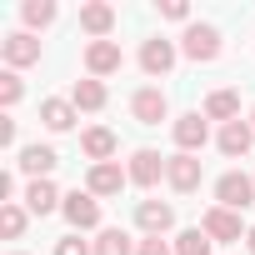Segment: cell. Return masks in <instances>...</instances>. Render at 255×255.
<instances>
[{
	"label": "cell",
	"mask_w": 255,
	"mask_h": 255,
	"mask_svg": "<svg viewBox=\"0 0 255 255\" xmlns=\"http://www.w3.org/2000/svg\"><path fill=\"white\" fill-rule=\"evenodd\" d=\"M180 55H190L195 65H210V60L220 55V30L205 25V20H190L185 35H180Z\"/></svg>",
	"instance_id": "obj_1"
},
{
	"label": "cell",
	"mask_w": 255,
	"mask_h": 255,
	"mask_svg": "<svg viewBox=\"0 0 255 255\" xmlns=\"http://www.w3.org/2000/svg\"><path fill=\"white\" fill-rule=\"evenodd\" d=\"M215 200H220L225 210H245V205H255V175L225 170V175L215 180Z\"/></svg>",
	"instance_id": "obj_2"
},
{
	"label": "cell",
	"mask_w": 255,
	"mask_h": 255,
	"mask_svg": "<svg viewBox=\"0 0 255 255\" xmlns=\"http://www.w3.org/2000/svg\"><path fill=\"white\" fill-rule=\"evenodd\" d=\"M200 155H185V150H175L170 155V165H165V180H170V190L175 195H195L200 190Z\"/></svg>",
	"instance_id": "obj_3"
},
{
	"label": "cell",
	"mask_w": 255,
	"mask_h": 255,
	"mask_svg": "<svg viewBox=\"0 0 255 255\" xmlns=\"http://www.w3.org/2000/svg\"><path fill=\"white\" fill-rule=\"evenodd\" d=\"M175 55H180V50H175V40L150 35V40L140 45V70H145L150 80H155V75H170V70H175Z\"/></svg>",
	"instance_id": "obj_4"
},
{
	"label": "cell",
	"mask_w": 255,
	"mask_h": 255,
	"mask_svg": "<svg viewBox=\"0 0 255 255\" xmlns=\"http://www.w3.org/2000/svg\"><path fill=\"white\" fill-rule=\"evenodd\" d=\"M130 115H135L140 125H160V120L170 115V100H165V90H160V85H140V90L130 95Z\"/></svg>",
	"instance_id": "obj_5"
},
{
	"label": "cell",
	"mask_w": 255,
	"mask_h": 255,
	"mask_svg": "<svg viewBox=\"0 0 255 255\" xmlns=\"http://www.w3.org/2000/svg\"><path fill=\"white\" fill-rule=\"evenodd\" d=\"M60 215L70 220V230H95V225H100V200H95L90 190H70L65 205H60Z\"/></svg>",
	"instance_id": "obj_6"
},
{
	"label": "cell",
	"mask_w": 255,
	"mask_h": 255,
	"mask_svg": "<svg viewBox=\"0 0 255 255\" xmlns=\"http://www.w3.org/2000/svg\"><path fill=\"white\" fill-rule=\"evenodd\" d=\"M0 55H5V70H25V65L40 60V40L30 30H15V35L0 40Z\"/></svg>",
	"instance_id": "obj_7"
},
{
	"label": "cell",
	"mask_w": 255,
	"mask_h": 255,
	"mask_svg": "<svg viewBox=\"0 0 255 255\" xmlns=\"http://www.w3.org/2000/svg\"><path fill=\"white\" fill-rule=\"evenodd\" d=\"M170 135H175V145H180L185 155H195V150H205V140H210V125H205L200 110H190V115H180V120L170 125Z\"/></svg>",
	"instance_id": "obj_8"
},
{
	"label": "cell",
	"mask_w": 255,
	"mask_h": 255,
	"mask_svg": "<svg viewBox=\"0 0 255 255\" xmlns=\"http://www.w3.org/2000/svg\"><path fill=\"white\" fill-rule=\"evenodd\" d=\"M165 165H170V160H165L160 150H135V155H130V170H125V175H130V185L150 190V185H160Z\"/></svg>",
	"instance_id": "obj_9"
},
{
	"label": "cell",
	"mask_w": 255,
	"mask_h": 255,
	"mask_svg": "<svg viewBox=\"0 0 255 255\" xmlns=\"http://www.w3.org/2000/svg\"><path fill=\"white\" fill-rule=\"evenodd\" d=\"M200 230H205L210 240H225V245L245 235V230H240V210H225V205H210V210L200 215Z\"/></svg>",
	"instance_id": "obj_10"
},
{
	"label": "cell",
	"mask_w": 255,
	"mask_h": 255,
	"mask_svg": "<svg viewBox=\"0 0 255 255\" xmlns=\"http://www.w3.org/2000/svg\"><path fill=\"white\" fill-rule=\"evenodd\" d=\"M215 145H220V155H230V160L250 155V145H255V125H250V120H230V125H220Z\"/></svg>",
	"instance_id": "obj_11"
},
{
	"label": "cell",
	"mask_w": 255,
	"mask_h": 255,
	"mask_svg": "<svg viewBox=\"0 0 255 255\" xmlns=\"http://www.w3.org/2000/svg\"><path fill=\"white\" fill-rule=\"evenodd\" d=\"M115 70H120V45H115V40H90V45H85V75L105 80V75H115Z\"/></svg>",
	"instance_id": "obj_12"
},
{
	"label": "cell",
	"mask_w": 255,
	"mask_h": 255,
	"mask_svg": "<svg viewBox=\"0 0 255 255\" xmlns=\"http://www.w3.org/2000/svg\"><path fill=\"white\" fill-rule=\"evenodd\" d=\"M130 180L115 160H105V165H90V175H85V190L95 195V200H105V195H120V185Z\"/></svg>",
	"instance_id": "obj_13"
},
{
	"label": "cell",
	"mask_w": 255,
	"mask_h": 255,
	"mask_svg": "<svg viewBox=\"0 0 255 255\" xmlns=\"http://www.w3.org/2000/svg\"><path fill=\"white\" fill-rule=\"evenodd\" d=\"M135 225H140L145 235H165V230L175 225V205H165V200H140V205H135Z\"/></svg>",
	"instance_id": "obj_14"
},
{
	"label": "cell",
	"mask_w": 255,
	"mask_h": 255,
	"mask_svg": "<svg viewBox=\"0 0 255 255\" xmlns=\"http://www.w3.org/2000/svg\"><path fill=\"white\" fill-rule=\"evenodd\" d=\"M15 165H20L30 180H50V170L60 165V155H55V145H25Z\"/></svg>",
	"instance_id": "obj_15"
},
{
	"label": "cell",
	"mask_w": 255,
	"mask_h": 255,
	"mask_svg": "<svg viewBox=\"0 0 255 255\" xmlns=\"http://www.w3.org/2000/svg\"><path fill=\"white\" fill-rule=\"evenodd\" d=\"M80 30L95 35V40H105L115 30V10L105 5V0H85V5H80Z\"/></svg>",
	"instance_id": "obj_16"
},
{
	"label": "cell",
	"mask_w": 255,
	"mask_h": 255,
	"mask_svg": "<svg viewBox=\"0 0 255 255\" xmlns=\"http://www.w3.org/2000/svg\"><path fill=\"white\" fill-rule=\"evenodd\" d=\"M60 205H65V195H60L50 180H30V185H25V210H30V215H50V210H60Z\"/></svg>",
	"instance_id": "obj_17"
},
{
	"label": "cell",
	"mask_w": 255,
	"mask_h": 255,
	"mask_svg": "<svg viewBox=\"0 0 255 255\" xmlns=\"http://www.w3.org/2000/svg\"><path fill=\"white\" fill-rule=\"evenodd\" d=\"M115 145H120V140H115V130H105V125H90V130L80 135V150H85L95 165H105V160L115 155Z\"/></svg>",
	"instance_id": "obj_18"
},
{
	"label": "cell",
	"mask_w": 255,
	"mask_h": 255,
	"mask_svg": "<svg viewBox=\"0 0 255 255\" xmlns=\"http://www.w3.org/2000/svg\"><path fill=\"white\" fill-rule=\"evenodd\" d=\"M70 105H75V110H105V80H95V75L75 80V90H70Z\"/></svg>",
	"instance_id": "obj_19"
},
{
	"label": "cell",
	"mask_w": 255,
	"mask_h": 255,
	"mask_svg": "<svg viewBox=\"0 0 255 255\" xmlns=\"http://www.w3.org/2000/svg\"><path fill=\"white\" fill-rule=\"evenodd\" d=\"M205 120H240V95L235 90H210L205 95Z\"/></svg>",
	"instance_id": "obj_20"
},
{
	"label": "cell",
	"mask_w": 255,
	"mask_h": 255,
	"mask_svg": "<svg viewBox=\"0 0 255 255\" xmlns=\"http://www.w3.org/2000/svg\"><path fill=\"white\" fill-rule=\"evenodd\" d=\"M75 115H80V110H75L70 100H40V120H45V130H55V135H60V130H70Z\"/></svg>",
	"instance_id": "obj_21"
},
{
	"label": "cell",
	"mask_w": 255,
	"mask_h": 255,
	"mask_svg": "<svg viewBox=\"0 0 255 255\" xmlns=\"http://www.w3.org/2000/svg\"><path fill=\"white\" fill-rule=\"evenodd\" d=\"M25 220H30L25 205H15V200L0 205V235H5V240H20V235H25Z\"/></svg>",
	"instance_id": "obj_22"
},
{
	"label": "cell",
	"mask_w": 255,
	"mask_h": 255,
	"mask_svg": "<svg viewBox=\"0 0 255 255\" xmlns=\"http://www.w3.org/2000/svg\"><path fill=\"white\" fill-rule=\"evenodd\" d=\"M140 245H130V235L125 230H100V240H95V255H135Z\"/></svg>",
	"instance_id": "obj_23"
},
{
	"label": "cell",
	"mask_w": 255,
	"mask_h": 255,
	"mask_svg": "<svg viewBox=\"0 0 255 255\" xmlns=\"http://www.w3.org/2000/svg\"><path fill=\"white\" fill-rule=\"evenodd\" d=\"M210 245H215V240H210V235H205L200 225H195V230H180V235H175V255H210Z\"/></svg>",
	"instance_id": "obj_24"
},
{
	"label": "cell",
	"mask_w": 255,
	"mask_h": 255,
	"mask_svg": "<svg viewBox=\"0 0 255 255\" xmlns=\"http://www.w3.org/2000/svg\"><path fill=\"white\" fill-rule=\"evenodd\" d=\"M20 15H25V25H30V30H45V25L55 20V0H25Z\"/></svg>",
	"instance_id": "obj_25"
},
{
	"label": "cell",
	"mask_w": 255,
	"mask_h": 255,
	"mask_svg": "<svg viewBox=\"0 0 255 255\" xmlns=\"http://www.w3.org/2000/svg\"><path fill=\"white\" fill-rule=\"evenodd\" d=\"M20 95H25V85H20V75L15 70H5V75H0V105H20Z\"/></svg>",
	"instance_id": "obj_26"
},
{
	"label": "cell",
	"mask_w": 255,
	"mask_h": 255,
	"mask_svg": "<svg viewBox=\"0 0 255 255\" xmlns=\"http://www.w3.org/2000/svg\"><path fill=\"white\" fill-rule=\"evenodd\" d=\"M55 255H95V245H85L80 235H65V240H55Z\"/></svg>",
	"instance_id": "obj_27"
},
{
	"label": "cell",
	"mask_w": 255,
	"mask_h": 255,
	"mask_svg": "<svg viewBox=\"0 0 255 255\" xmlns=\"http://www.w3.org/2000/svg\"><path fill=\"white\" fill-rule=\"evenodd\" d=\"M160 15L165 20H190V5L185 0H160Z\"/></svg>",
	"instance_id": "obj_28"
},
{
	"label": "cell",
	"mask_w": 255,
	"mask_h": 255,
	"mask_svg": "<svg viewBox=\"0 0 255 255\" xmlns=\"http://www.w3.org/2000/svg\"><path fill=\"white\" fill-rule=\"evenodd\" d=\"M135 255H175V250H170V245H165V240H160V235H145V240H140V250H135Z\"/></svg>",
	"instance_id": "obj_29"
},
{
	"label": "cell",
	"mask_w": 255,
	"mask_h": 255,
	"mask_svg": "<svg viewBox=\"0 0 255 255\" xmlns=\"http://www.w3.org/2000/svg\"><path fill=\"white\" fill-rule=\"evenodd\" d=\"M0 145H15V120H10V115L0 120Z\"/></svg>",
	"instance_id": "obj_30"
},
{
	"label": "cell",
	"mask_w": 255,
	"mask_h": 255,
	"mask_svg": "<svg viewBox=\"0 0 255 255\" xmlns=\"http://www.w3.org/2000/svg\"><path fill=\"white\" fill-rule=\"evenodd\" d=\"M10 195H15V175L5 170V175H0V200H5V205H10Z\"/></svg>",
	"instance_id": "obj_31"
},
{
	"label": "cell",
	"mask_w": 255,
	"mask_h": 255,
	"mask_svg": "<svg viewBox=\"0 0 255 255\" xmlns=\"http://www.w3.org/2000/svg\"><path fill=\"white\" fill-rule=\"evenodd\" d=\"M245 245H250V255H255V225H250V230H245Z\"/></svg>",
	"instance_id": "obj_32"
},
{
	"label": "cell",
	"mask_w": 255,
	"mask_h": 255,
	"mask_svg": "<svg viewBox=\"0 0 255 255\" xmlns=\"http://www.w3.org/2000/svg\"><path fill=\"white\" fill-rule=\"evenodd\" d=\"M250 125H255V110H250Z\"/></svg>",
	"instance_id": "obj_33"
},
{
	"label": "cell",
	"mask_w": 255,
	"mask_h": 255,
	"mask_svg": "<svg viewBox=\"0 0 255 255\" xmlns=\"http://www.w3.org/2000/svg\"><path fill=\"white\" fill-rule=\"evenodd\" d=\"M15 255H25V250H15Z\"/></svg>",
	"instance_id": "obj_34"
}]
</instances>
